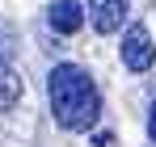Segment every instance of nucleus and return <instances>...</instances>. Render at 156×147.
<instances>
[{
    "mask_svg": "<svg viewBox=\"0 0 156 147\" xmlns=\"http://www.w3.org/2000/svg\"><path fill=\"white\" fill-rule=\"evenodd\" d=\"M47 21H51V29H59V34H76L80 25H84V9H80L76 0H59V4H51Z\"/></svg>",
    "mask_w": 156,
    "mask_h": 147,
    "instance_id": "20e7f679",
    "label": "nucleus"
},
{
    "mask_svg": "<svg viewBox=\"0 0 156 147\" xmlns=\"http://www.w3.org/2000/svg\"><path fill=\"white\" fill-rule=\"evenodd\" d=\"M127 9H131V0H89V21L97 34H114L127 21Z\"/></svg>",
    "mask_w": 156,
    "mask_h": 147,
    "instance_id": "7ed1b4c3",
    "label": "nucleus"
},
{
    "mask_svg": "<svg viewBox=\"0 0 156 147\" xmlns=\"http://www.w3.org/2000/svg\"><path fill=\"white\" fill-rule=\"evenodd\" d=\"M17 97H21V76L0 59V114H4V109H13Z\"/></svg>",
    "mask_w": 156,
    "mask_h": 147,
    "instance_id": "39448f33",
    "label": "nucleus"
},
{
    "mask_svg": "<svg viewBox=\"0 0 156 147\" xmlns=\"http://www.w3.org/2000/svg\"><path fill=\"white\" fill-rule=\"evenodd\" d=\"M148 135H152V143H156V101H152V118H148Z\"/></svg>",
    "mask_w": 156,
    "mask_h": 147,
    "instance_id": "423d86ee",
    "label": "nucleus"
},
{
    "mask_svg": "<svg viewBox=\"0 0 156 147\" xmlns=\"http://www.w3.org/2000/svg\"><path fill=\"white\" fill-rule=\"evenodd\" d=\"M47 97H51V114L63 130H89L101 114V97L93 76L76 67V63H59L47 76Z\"/></svg>",
    "mask_w": 156,
    "mask_h": 147,
    "instance_id": "f257e3e1",
    "label": "nucleus"
},
{
    "mask_svg": "<svg viewBox=\"0 0 156 147\" xmlns=\"http://www.w3.org/2000/svg\"><path fill=\"white\" fill-rule=\"evenodd\" d=\"M152 63H156V50H152L148 29H144V25H131L127 34H122V67H131V72H148Z\"/></svg>",
    "mask_w": 156,
    "mask_h": 147,
    "instance_id": "f03ea898",
    "label": "nucleus"
}]
</instances>
